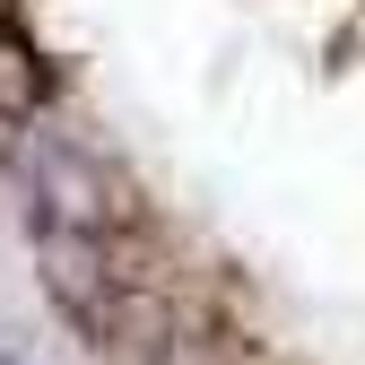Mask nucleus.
<instances>
[{
	"label": "nucleus",
	"mask_w": 365,
	"mask_h": 365,
	"mask_svg": "<svg viewBox=\"0 0 365 365\" xmlns=\"http://www.w3.org/2000/svg\"><path fill=\"white\" fill-rule=\"evenodd\" d=\"M43 96H53V70H43L35 35L0 18V122H35V113H43Z\"/></svg>",
	"instance_id": "obj_1"
},
{
	"label": "nucleus",
	"mask_w": 365,
	"mask_h": 365,
	"mask_svg": "<svg viewBox=\"0 0 365 365\" xmlns=\"http://www.w3.org/2000/svg\"><path fill=\"white\" fill-rule=\"evenodd\" d=\"M0 365H26V356H18V348H9V339H0Z\"/></svg>",
	"instance_id": "obj_2"
}]
</instances>
